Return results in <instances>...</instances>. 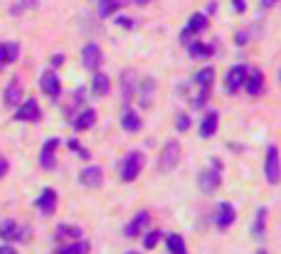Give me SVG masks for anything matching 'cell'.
<instances>
[{"mask_svg": "<svg viewBox=\"0 0 281 254\" xmlns=\"http://www.w3.org/2000/svg\"><path fill=\"white\" fill-rule=\"evenodd\" d=\"M197 183H200V190H202L205 195H212V193L220 188V183H222L220 161H212V168L202 170V173H200V178H197Z\"/></svg>", "mask_w": 281, "mask_h": 254, "instance_id": "cell-1", "label": "cell"}, {"mask_svg": "<svg viewBox=\"0 0 281 254\" xmlns=\"http://www.w3.org/2000/svg\"><path fill=\"white\" fill-rule=\"evenodd\" d=\"M143 166H146V156H143V153H138V151L128 153V156L121 161V180H126V183L136 180L138 173L143 170Z\"/></svg>", "mask_w": 281, "mask_h": 254, "instance_id": "cell-2", "label": "cell"}, {"mask_svg": "<svg viewBox=\"0 0 281 254\" xmlns=\"http://www.w3.org/2000/svg\"><path fill=\"white\" fill-rule=\"evenodd\" d=\"M180 156H183L180 143H178V141H168V143H166V146H163V151H161V158H158V168H161V173H170V170L178 168Z\"/></svg>", "mask_w": 281, "mask_h": 254, "instance_id": "cell-3", "label": "cell"}, {"mask_svg": "<svg viewBox=\"0 0 281 254\" xmlns=\"http://www.w3.org/2000/svg\"><path fill=\"white\" fill-rule=\"evenodd\" d=\"M264 173H266V180H269L271 185L279 183L281 173H279V151H276V146H269V151H266V166H264Z\"/></svg>", "mask_w": 281, "mask_h": 254, "instance_id": "cell-4", "label": "cell"}, {"mask_svg": "<svg viewBox=\"0 0 281 254\" xmlns=\"http://www.w3.org/2000/svg\"><path fill=\"white\" fill-rule=\"evenodd\" d=\"M82 64H84V69H89V72H96L99 69V64H101V50H99V45H94V42L84 45V50H82Z\"/></svg>", "mask_w": 281, "mask_h": 254, "instance_id": "cell-5", "label": "cell"}, {"mask_svg": "<svg viewBox=\"0 0 281 254\" xmlns=\"http://www.w3.org/2000/svg\"><path fill=\"white\" fill-rule=\"evenodd\" d=\"M15 118H18V121H40V118H42V111H40V106H37L35 99H28L25 104H23V101L18 104Z\"/></svg>", "mask_w": 281, "mask_h": 254, "instance_id": "cell-6", "label": "cell"}, {"mask_svg": "<svg viewBox=\"0 0 281 254\" xmlns=\"http://www.w3.org/2000/svg\"><path fill=\"white\" fill-rule=\"evenodd\" d=\"M40 86H42V91L47 94V96H52L57 99L59 94H62V84H59V77H57L52 69H47L42 77H40Z\"/></svg>", "mask_w": 281, "mask_h": 254, "instance_id": "cell-7", "label": "cell"}, {"mask_svg": "<svg viewBox=\"0 0 281 254\" xmlns=\"http://www.w3.org/2000/svg\"><path fill=\"white\" fill-rule=\"evenodd\" d=\"M57 146H59V139H50V141L42 146V151H40V166L45 170H55L57 161H55V151Z\"/></svg>", "mask_w": 281, "mask_h": 254, "instance_id": "cell-8", "label": "cell"}, {"mask_svg": "<svg viewBox=\"0 0 281 254\" xmlns=\"http://www.w3.org/2000/svg\"><path fill=\"white\" fill-rule=\"evenodd\" d=\"M101 180H104V173H101L99 166H86V168L79 173V183H82L84 188H99Z\"/></svg>", "mask_w": 281, "mask_h": 254, "instance_id": "cell-9", "label": "cell"}, {"mask_svg": "<svg viewBox=\"0 0 281 254\" xmlns=\"http://www.w3.org/2000/svg\"><path fill=\"white\" fill-rule=\"evenodd\" d=\"M247 72H249V67H244V64H237V67H232V69H229V74H227V89H229L232 94L242 89Z\"/></svg>", "mask_w": 281, "mask_h": 254, "instance_id": "cell-10", "label": "cell"}, {"mask_svg": "<svg viewBox=\"0 0 281 254\" xmlns=\"http://www.w3.org/2000/svg\"><path fill=\"white\" fill-rule=\"evenodd\" d=\"M37 207H40V212L45 215V217H50V215H55L57 210V193L52 188H45L42 190V195L37 200Z\"/></svg>", "mask_w": 281, "mask_h": 254, "instance_id": "cell-11", "label": "cell"}, {"mask_svg": "<svg viewBox=\"0 0 281 254\" xmlns=\"http://www.w3.org/2000/svg\"><path fill=\"white\" fill-rule=\"evenodd\" d=\"M232 222H234V207H232V202H222V205H217L215 225L220 227V229H227Z\"/></svg>", "mask_w": 281, "mask_h": 254, "instance_id": "cell-12", "label": "cell"}, {"mask_svg": "<svg viewBox=\"0 0 281 254\" xmlns=\"http://www.w3.org/2000/svg\"><path fill=\"white\" fill-rule=\"evenodd\" d=\"M96 123V111L94 109H89L84 106L79 116H74V121H72V126H74V131H86V129H91Z\"/></svg>", "mask_w": 281, "mask_h": 254, "instance_id": "cell-13", "label": "cell"}, {"mask_svg": "<svg viewBox=\"0 0 281 254\" xmlns=\"http://www.w3.org/2000/svg\"><path fill=\"white\" fill-rule=\"evenodd\" d=\"M244 89H247V94H252V96H256V94H261V89H264V77H261V72H247V77H244Z\"/></svg>", "mask_w": 281, "mask_h": 254, "instance_id": "cell-14", "label": "cell"}, {"mask_svg": "<svg viewBox=\"0 0 281 254\" xmlns=\"http://www.w3.org/2000/svg\"><path fill=\"white\" fill-rule=\"evenodd\" d=\"M3 101H5L8 106H18V104L23 101V86H20V79H13V82L8 84Z\"/></svg>", "mask_w": 281, "mask_h": 254, "instance_id": "cell-15", "label": "cell"}, {"mask_svg": "<svg viewBox=\"0 0 281 254\" xmlns=\"http://www.w3.org/2000/svg\"><path fill=\"white\" fill-rule=\"evenodd\" d=\"M0 237H3L5 242H13V239H23V237H25V232L18 227L15 220H5V222L0 225Z\"/></svg>", "mask_w": 281, "mask_h": 254, "instance_id": "cell-16", "label": "cell"}, {"mask_svg": "<svg viewBox=\"0 0 281 254\" xmlns=\"http://www.w3.org/2000/svg\"><path fill=\"white\" fill-rule=\"evenodd\" d=\"M18 55H20V45L18 42H8V45L0 42V69H5L8 62L18 59Z\"/></svg>", "mask_w": 281, "mask_h": 254, "instance_id": "cell-17", "label": "cell"}, {"mask_svg": "<svg viewBox=\"0 0 281 254\" xmlns=\"http://www.w3.org/2000/svg\"><path fill=\"white\" fill-rule=\"evenodd\" d=\"M215 131H217V113L210 111L202 118V123H200V136L202 139H210V136H215Z\"/></svg>", "mask_w": 281, "mask_h": 254, "instance_id": "cell-18", "label": "cell"}, {"mask_svg": "<svg viewBox=\"0 0 281 254\" xmlns=\"http://www.w3.org/2000/svg\"><path fill=\"white\" fill-rule=\"evenodd\" d=\"M111 89V79L106 74H94V82H91V91L94 96H106Z\"/></svg>", "mask_w": 281, "mask_h": 254, "instance_id": "cell-19", "label": "cell"}, {"mask_svg": "<svg viewBox=\"0 0 281 254\" xmlns=\"http://www.w3.org/2000/svg\"><path fill=\"white\" fill-rule=\"evenodd\" d=\"M121 126L126 129V131H131V134H136L140 129V116L133 109H126L123 116H121Z\"/></svg>", "mask_w": 281, "mask_h": 254, "instance_id": "cell-20", "label": "cell"}, {"mask_svg": "<svg viewBox=\"0 0 281 254\" xmlns=\"http://www.w3.org/2000/svg\"><path fill=\"white\" fill-rule=\"evenodd\" d=\"M143 225H148V212H138V215H136V217L126 225V229H123V232H126V237H138L140 227H143Z\"/></svg>", "mask_w": 281, "mask_h": 254, "instance_id": "cell-21", "label": "cell"}, {"mask_svg": "<svg viewBox=\"0 0 281 254\" xmlns=\"http://www.w3.org/2000/svg\"><path fill=\"white\" fill-rule=\"evenodd\" d=\"M207 25H210L207 15H202V13H195V15L190 18V23H188V30H190V32H202V30H207Z\"/></svg>", "mask_w": 281, "mask_h": 254, "instance_id": "cell-22", "label": "cell"}, {"mask_svg": "<svg viewBox=\"0 0 281 254\" xmlns=\"http://www.w3.org/2000/svg\"><path fill=\"white\" fill-rule=\"evenodd\" d=\"M123 5V0H101L99 3V15L101 18H109V15H113L118 8Z\"/></svg>", "mask_w": 281, "mask_h": 254, "instance_id": "cell-23", "label": "cell"}, {"mask_svg": "<svg viewBox=\"0 0 281 254\" xmlns=\"http://www.w3.org/2000/svg\"><path fill=\"white\" fill-rule=\"evenodd\" d=\"M212 79H215V69L212 67H205L202 72H197L195 82L200 84V89H210L212 86Z\"/></svg>", "mask_w": 281, "mask_h": 254, "instance_id": "cell-24", "label": "cell"}, {"mask_svg": "<svg viewBox=\"0 0 281 254\" xmlns=\"http://www.w3.org/2000/svg\"><path fill=\"white\" fill-rule=\"evenodd\" d=\"M57 254H89V242H72V244H64L62 249H57Z\"/></svg>", "mask_w": 281, "mask_h": 254, "instance_id": "cell-25", "label": "cell"}, {"mask_svg": "<svg viewBox=\"0 0 281 254\" xmlns=\"http://www.w3.org/2000/svg\"><path fill=\"white\" fill-rule=\"evenodd\" d=\"M168 249L170 254H185V239L180 234H168Z\"/></svg>", "mask_w": 281, "mask_h": 254, "instance_id": "cell-26", "label": "cell"}, {"mask_svg": "<svg viewBox=\"0 0 281 254\" xmlns=\"http://www.w3.org/2000/svg\"><path fill=\"white\" fill-rule=\"evenodd\" d=\"M210 55H212V47H210V45H202V42H190V57L200 59V57H210Z\"/></svg>", "mask_w": 281, "mask_h": 254, "instance_id": "cell-27", "label": "cell"}, {"mask_svg": "<svg viewBox=\"0 0 281 254\" xmlns=\"http://www.w3.org/2000/svg\"><path fill=\"white\" fill-rule=\"evenodd\" d=\"M264 222H266V207H259L256 210V222H254V237H261L264 234Z\"/></svg>", "mask_w": 281, "mask_h": 254, "instance_id": "cell-28", "label": "cell"}, {"mask_svg": "<svg viewBox=\"0 0 281 254\" xmlns=\"http://www.w3.org/2000/svg\"><path fill=\"white\" fill-rule=\"evenodd\" d=\"M143 86H146V96H140V104H143V106H148V104H151V94H153L156 82H153V79H143ZM140 94H143V89H140Z\"/></svg>", "mask_w": 281, "mask_h": 254, "instance_id": "cell-29", "label": "cell"}, {"mask_svg": "<svg viewBox=\"0 0 281 254\" xmlns=\"http://www.w3.org/2000/svg\"><path fill=\"white\" fill-rule=\"evenodd\" d=\"M158 239H161V232H158V229H153V232H148V234H146V239H143V244H146V249H153V247L158 244Z\"/></svg>", "mask_w": 281, "mask_h": 254, "instance_id": "cell-30", "label": "cell"}, {"mask_svg": "<svg viewBox=\"0 0 281 254\" xmlns=\"http://www.w3.org/2000/svg\"><path fill=\"white\" fill-rule=\"evenodd\" d=\"M57 232H59V234H69V237H79V234H82V229L77 225H59Z\"/></svg>", "mask_w": 281, "mask_h": 254, "instance_id": "cell-31", "label": "cell"}, {"mask_svg": "<svg viewBox=\"0 0 281 254\" xmlns=\"http://www.w3.org/2000/svg\"><path fill=\"white\" fill-rule=\"evenodd\" d=\"M35 5H37V0H20V3L13 8V15H18V10H20V8H35Z\"/></svg>", "mask_w": 281, "mask_h": 254, "instance_id": "cell-32", "label": "cell"}, {"mask_svg": "<svg viewBox=\"0 0 281 254\" xmlns=\"http://www.w3.org/2000/svg\"><path fill=\"white\" fill-rule=\"evenodd\" d=\"M190 126V118L188 116H178V131H188Z\"/></svg>", "mask_w": 281, "mask_h": 254, "instance_id": "cell-33", "label": "cell"}, {"mask_svg": "<svg viewBox=\"0 0 281 254\" xmlns=\"http://www.w3.org/2000/svg\"><path fill=\"white\" fill-rule=\"evenodd\" d=\"M232 3H234V10H237V13H244V10H247V3H244V0H232Z\"/></svg>", "mask_w": 281, "mask_h": 254, "instance_id": "cell-34", "label": "cell"}, {"mask_svg": "<svg viewBox=\"0 0 281 254\" xmlns=\"http://www.w3.org/2000/svg\"><path fill=\"white\" fill-rule=\"evenodd\" d=\"M8 168H10V166H8V161H5V158L0 156V178H3V175L8 173Z\"/></svg>", "mask_w": 281, "mask_h": 254, "instance_id": "cell-35", "label": "cell"}, {"mask_svg": "<svg viewBox=\"0 0 281 254\" xmlns=\"http://www.w3.org/2000/svg\"><path fill=\"white\" fill-rule=\"evenodd\" d=\"M261 3V8H274L276 5V0H259Z\"/></svg>", "mask_w": 281, "mask_h": 254, "instance_id": "cell-36", "label": "cell"}, {"mask_svg": "<svg viewBox=\"0 0 281 254\" xmlns=\"http://www.w3.org/2000/svg\"><path fill=\"white\" fill-rule=\"evenodd\" d=\"M234 40H237V42H239V45H242V42H247V32H239V35H237V37H234Z\"/></svg>", "mask_w": 281, "mask_h": 254, "instance_id": "cell-37", "label": "cell"}, {"mask_svg": "<svg viewBox=\"0 0 281 254\" xmlns=\"http://www.w3.org/2000/svg\"><path fill=\"white\" fill-rule=\"evenodd\" d=\"M0 254H15L13 247H0Z\"/></svg>", "mask_w": 281, "mask_h": 254, "instance_id": "cell-38", "label": "cell"}, {"mask_svg": "<svg viewBox=\"0 0 281 254\" xmlns=\"http://www.w3.org/2000/svg\"><path fill=\"white\" fill-rule=\"evenodd\" d=\"M62 62H64V57H62V55H57L55 59H52V64H55V67H57V64H62Z\"/></svg>", "mask_w": 281, "mask_h": 254, "instance_id": "cell-39", "label": "cell"}, {"mask_svg": "<svg viewBox=\"0 0 281 254\" xmlns=\"http://www.w3.org/2000/svg\"><path fill=\"white\" fill-rule=\"evenodd\" d=\"M133 3H136V5H146L148 0H133Z\"/></svg>", "mask_w": 281, "mask_h": 254, "instance_id": "cell-40", "label": "cell"}, {"mask_svg": "<svg viewBox=\"0 0 281 254\" xmlns=\"http://www.w3.org/2000/svg\"><path fill=\"white\" fill-rule=\"evenodd\" d=\"M256 254H269V252H264V249H259V252H256Z\"/></svg>", "mask_w": 281, "mask_h": 254, "instance_id": "cell-41", "label": "cell"}, {"mask_svg": "<svg viewBox=\"0 0 281 254\" xmlns=\"http://www.w3.org/2000/svg\"><path fill=\"white\" fill-rule=\"evenodd\" d=\"M126 254H138V252H126Z\"/></svg>", "mask_w": 281, "mask_h": 254, "instance_id": "cell-42", "label": "cell"}]
</instances>
